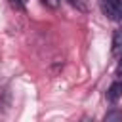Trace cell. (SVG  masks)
Instances as JSON below:
<instances>
[{
  "label": "cell",
  "instance_id": "cell-1",
  "mask_svg": "<svg viewBox=\"0 0 122 122\" xmlns=\"http://www.w3.org/2000/svg\"><path fill=\"white\" fill-rule=\"evenodd\" d=\"M99 8L103 15H107L112 21H122V0H101Z\"/></svg>",
  "mask_w": 122,
  "mask_h": 122
},
{
  "label": "cell",
  "instance_id": "cell-2",
  "mask_svg": "<svg viewBox=\"0 0 122 122\" xmlns=\"http://www.w3.org/2000/svg\"><path fill=\"white\" fill-rule=\"evenodd\" d=\"M120 95H122V80H118V78H116V80L109 86V90H107V101L116 103Z\"/></svg>",
  "mask_w": 122,
  "mask_h": 122
},
{
  "label": "cell",
  "instance_id": "cell-3",
  "mask_svg": "<svg viewBox=\"0 0 122 122\" xmlns=\"http://www.w3.org/2000/svg\"><path fill=\"white\" fill-rule=\"evenodd\" d=\"M111 51L116 59L122 57V30H114L112 32V44H111Z\"/></svg>",
  "mask_w": 122,
  "mask_h": 122
},
{
  "label": "cell",
  "instance_id": "cell-4",
  "mask_svg": "<svg viewBox=\"0 0 122 122\" xmlns=\"http://www.w3.org/2000/svg\"><path fill=\"white\" fill-rule=\"evenodd\" d=\"M105 120H107V122H112V120H122V111H118V109L109 111V112L105 114Z\"/></svg>",
  "mask_w": 122,
  "mask_h": 122
},
{
  "label": "cell",
  "instance_id": "cell-5",
  "mask_svg": "<svg viewBox=\"0 0 122 122\" xmlns=\"http://www.w3.org/2000/svg\"><path fill=\"white\" fill-rule=\"evenodd\" d=\"M8 107V93L4 90H0V112H4Z\"/></svg>",
  "mask_w": 122,
  "mask_h": 122
},
{
  "label": "cell",
  "instance_id": "cell-6",
  "mask_svg": "<svg viewBox=\"0 0 122 122\" xmlns=\"http://www.w3.org/2000/svg\"><path fill=\"white\" fill-rule=\"evenodd\" d=\"M46 8H51V10H55V8H59V4H61V0H40Z\"/></svg>",
  "mask_w": 122,
  "mask_h": 122
},
{
  "label": "cell",
  "instance_id": "cell-7",
  "mask_svg": "<svg viewBox=\"0 0 122 122\" xmlns=\"http://www.w3.org/2000/svg\"><path fill=\"white\" fill-rule=\"evenodd\" d=\"M10 2H11V6H13L15 10H21V11L25 10V4H23L21 0H10Z\"/></svg>",
  "mask_w": 122,
  "mask_h": 122
}]
</instances>
